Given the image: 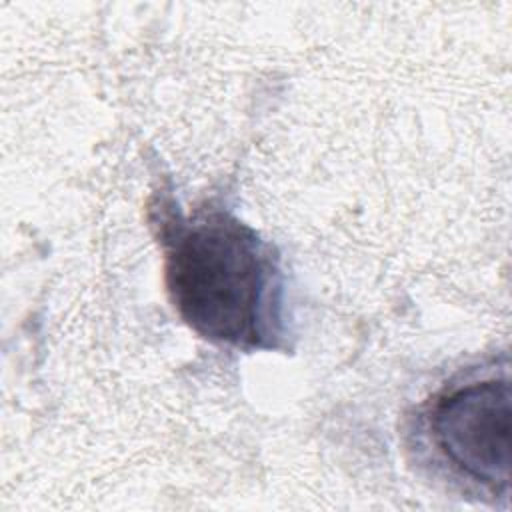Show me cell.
<instances>
[{"label":"cell","mask_w":512,"mask_h":512,"mask_svg":"<svg viewBox=\"0 0 512 512\" xmlns=\"http://www.w3.org/2000/svg\"><path fill=\"white\" fill-rule=\"evenodd\" d=\"M512 394L508 378H488L442 394L432 434L444 456L468 478L506 490L510 484Z\"/></svg>","instance_id":"cell-2"},{"label":"cell","mask_w":512,"mask_h":512,"mask_svg":"<svg viewBox=\"0 0 512 512\" xmlns=\"http://www.w3.org/2000/svg\"><path fill=\"white\" fill-rule=\"evenodd\" d=\"M170 300L200 336L232 346H272L278 268L268 246L234 216L214 212L164 232Z\"/></svg>","instance_id":"cell-1"}]
</instances>
